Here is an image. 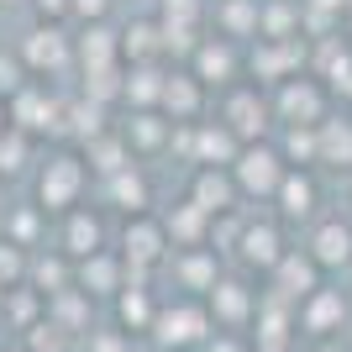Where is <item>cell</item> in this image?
<instances>
[{"label":"cell","instance_id":"ba28073f","mask_svg":"<svg viewBox=\"0 0 352 352\" xmlns=\"http://www.w3.org/2000/svg\"><path fill=\"white\" fill-rule=\"evenodd\" d=\"M6 105H11V126H21V132H32V137L63 132V95L47 89V79H32V85L16 89Z\"/></svg>","mask_w":352,"mask_h":352},{"label":"cell","instance_id":"836d02e7","mask_svg":"<svg viewBox=\"0 0 352 352\" xmlns=\"http://www.w3.org/2000/svg\"><path fill=\"white\" fill-rule=\"evenodd\" d=\"M32 279L43 284L47 300L63 294V289H74V284H69V252H63V258H37V263H32Z\"/></svg>","mask_w":352,"mask_h":352},{"label":"cell","instance_id":"7402d4cb","mask_svg":"<svg viewBox=\"0 0 352 352\" xmlns=\"http://www.w3.org/2000/svg\"><path fill=\"white\" fill-rule=\"evenodd\" d=\"M85 163H89V174H116V168H126V163H137V153L126 147V137H121V126H111V132H100V137H89L85 147Z\"/></svg>","mask_w":352,"mask_h":352},{"label":"cell","instance_id":"f1b7e54d","mask_svg":"<svg viewBox=\"0 0 352 352\" xmlns=\"http://www.w3.org/2000/svg\"><path fill=\"white\" fill-rule=\"evenodd\" d=\"M174 274L184 284H190V289H216V258H210L206 248H184V258H174Z\"/></svg>","mask_w":352,"mask_h":352},{"label":"cell","instance_id":"2e32d148","mask_svg":"<svg viewBox=\"0 0 352 352\" xmlns=\"http://www.w3.org/2000/svg\"><path fill=\"white\" fill-rule=\"evenodd\" d=\"M174 132L179 126L163 111H132V116L121 121V137H126V147H132L137 158H153L163 147H174Z\"/></svg>","mask_w":352,"mask_h":352},{"label":"cell","instance_id":"ffe728a7","mask_svg":"<svg viewBox=\"0 0 352 352\" xmlns=\"http://www.w3.org/2000/svg\"><path fill=\"white\" fill-rule=\"evenodd\" d=\"M274 206H279V221H310L316 206H321V190H316V174L310 168H289L274 195Z\"/></svg>","mask_w":352,"mask_h":352},{"label":"cell","instance_id":"d6a6232c","mask_svg":"<svg viewBox=\"0 0 352 352\" xmlns=\"http://www.w3.org/2000/svg\"><path fill=\"white\" fill-rule=\"evenodd\" d=\"M27 85H32L27 58H21L16 47H0V100H11L16 89H27Z\"/></svg>","mask_w":352,"mask_h":352},{"label":"cell","instance_id":"4dcf8cb0","mask_svg":"<svg viewBox=\"0 0 352 352\" xmlns=\"http://www.w3.org/2000/svg\"><path fill=\"white\" fill-rule=\"evenodd\" d=\"M121 321L132 326V331H153V321H158V305H153V294L147 289H121Z\"/></svg>","mask_w":352,"mask_h":352},{"label":"cell","instance_id":"83f0119b","mask_svg":"<svg viewBox=\"0 0 352 352\" xmlns=\"http://www.w3.org/2000/svg\"><path fill=\"white\" fill-rule=\"evenodd\" d=\"M321 163L352 174V121L347 116H326L321 121Z\"/></svg>","mask_w":352,"mask_h":352},{"label":"cell","instance_id":"9c48e42d","mask_svg":"<svg viewBox=\"0 0 352 352\" xmlns=\"http://www.w3.org/2000/svg\"><path fill=\"white\" fill-rule=\"evenodd\" d=\"M153 337L163 347H195V342H210V310L206 305H174V310H158L153 321Z\"/></svg>","mask_w":352,"mask_h":352},{"label":"cell","instance_id":"5b68a950","mask_svg":"<svg viewBox=\"0 0 352 352\" xmlns=\"http://www.w3.org/2000/svg\"><path fill=\"white\" fill-rule=\"evenodd\" d=\"M184 63L200 74V85H206L210 95H221V89H232V85L248 79V47L232 43V37H221V32H206L200 47H195Z\"/></svg>","mask_w":352,"mask_h":352},{"label":"cell","instance_id":"e575fe53","mask_svg":"<svg viewBox=\"0 0 352 352\" xmlns=\"http://www.w3.org/2000/svg\"><path fill=\"white\" fill-rule=\"evenodd\" d=\"M43 216H47L43 206L6 210V236H11V242H21V248H32V242H37V226H43Z\"/></svg>","mask_w":352,"mask_h":352},{"label":"cell","instance_id":"ac0fdd59","mask_svg":"<svg viewBox=\"0 0 352 352\" xmlns=\"http://www.w3.org/2000/svg\"><path fill=\"white\" fill-rule=\"evenodd\" d=\"M100 200H105V206H116V210H126V216H142L147 200H153V190H147L142 168L126 163V168H116V174L100 179Z\"/></svg>","mask_w":352,"mask_h":352},{"label":"cell","instance_id":"277c9868","mask_svg":"<svg viewBox=\"0 0 352 352\" xmlns=\"http://www.w3.org/2000/svg\"><path fill=\"white\" fill-rule=\"evenodd\" d=\"M284 174H289V158L279 153L274 137L242 142V153H236V163H232V179H236V190H242V200H274Z\"/></svg>","mask_w":352,"mask_h":352},{"label":"cell","instance_id":"484cf974","mask_svg":"<svg viewBox=\"0 0 352 352\" xmlns=\"http://www.w3.org/2000/svg\"><path fill=\"white\" fill-rule=\"evenodd\" d=\"M37 158V137L21 132V126H6L0 132V179H21Z\"/></svg>","mask_w":352,"mask_h":352},{"label":"cell","instance_id":"f546056e","mask_svg":"<svg viewBox=\"0 0 352 352\" xmlns=\"http://www.w3.org/2000/svg\"><path fill=\"white\" fill-rule=\"evenodd\" d=\"M47 316L58 326H69V331H85V316H89V294L74 284V289H63V294H53L47 300Z\"/></svg>","mask_w":352,"mask_h":352},{"label":"cell","instance_id":"30bf717a","mask_svg":"<svg viewBox=\"0 0 352 352\" xmlns=\"http://www.w3.org/2000/svg\"><path fill=\"white\" fill-rule=\"evenodd\" d=\"M168 248H174L168 226H163V221H153L147 210L126 221V263H132V274H142V268L163 263V258H168Z\"/></svg>","mask_w":352,"mask_h":352},{"label":"cell","instance_id":"60d3db41","mask_svg":"<svg viewBox=\"0 0 352 352\" xmlns=\"http://www.w3.org/2000/svg\"><path fill=\"white\" fill-rule=\"evenodd\" d=\"M6 126H11V105L0 100V132H6Z\"/></svg>","mask_w":352,"mask_h":352},{"label":"cell","instance_id":"d4e9b609","mask_svg":"<svg viewBox=\"0 0 352 352\" xmlns=\"http://www.w3.org/2000/svg\"><path fill=\"white\" fill-rule=\"evenodd\" d=\"M79 289H85V294L126 289V284H121V258H111V252H89V258H79Z\"/></svg>","mask_w":352,"mask_h":352},{"label":"cell","instance_id":"d6986e66","mask_svg":"<svg viewBox=\"0 0 352 352\" xmlns=\"http://www.w3.org/2000/svg\"><path fill=\"white\" fill-rule=\"evenodd\" d=\"M310 258L321 268H347L352 263V226L342 216H326V221H316V232H310Z\"/></svg>","mask_w":352,"mask_h":352},{"label":"cell","instance_id":"4316f807","mask_svg":"<svg viewBox=\"0 0 352 352\" xmlns=\"http://www.w3.org/2000/svg\"><path fill=\"white\" fill-rule=\"evenodd\" d=\"M342 316H347V305H342L337 289H316L305 305H300V326H305V331H316V337H326Z\"/></svg>","mask_w":352,"mask_h":352},{"label":"cell","instance_id":"f6af8a7d","mask_svg":"<svg viewBox=\"0 0 352 352\" xmlns=\"http://www.w3.org/2000/svg\"><path fill=\"white\" fill-rule=\"evenodd\" d=\"M347 190H352V179H347Z\"/></svg>","mask_w":352,"mask_h":352},{"label":"cell","instance_id":"8d00e7d4","mask_svg":"<svg viewBox=\"0 0 352 352\" xmlns=\"http://www.w3.org/2000/svg\"><path fill=\"white\" fill-rule=\"evenodd\" d=\"M116 0H69V21L74 27H89V21H111Z\"/></svg>","mask_w":352,"mask_h":352},{"label":"cell","instance_id":"ee69618b","mask_svg":"<svg viewBox=\"0 0 352 352\" xmlns=\"http://www.w3.org/2000/svg\"><path fill=\"white\" fill-rule=\"evenodd\" d=\"M342 100H347V105H352V85H347V89H342Z\"/></svg>","mask_w":352,"mask_h":352},{"label":"cell","instance_id":"ab89813d","mask_svg":"<svg viewBox=\"0 0 352 352\" xmlns=\"http://www.w3.org/2000/svg\"><path fill=\"white\" fill-rule=\"evenodd\" d=\"M206 352H242V342L236 337H216V342H206Z\"/></svg>","mask_w":352,"mask_h":352},{"label":"cell","instance_id":"4fadbf2b","mask_svg":"<svg viewBox=\"0 0 352 352\" xmlns=\"http://www.w3.org/2000/svg\"><path fill=\"white\" fill-rule=\"evenodd\" d=\"M210 32L232 37V43H258L263 32V0H216L210 6Z\"/></svg>","mask_w":352,"mask_h":352},{"label":"cell","instance_id":"bcb514c9","mask_svg":"<svg viewBox=\"0 0 352 352\" xmlns=\"http://www.w3.org/2000/svg\"><path fill=\"white\" fill-rule=\"evenodd\" d=\"M347 268H352V263H347Z\"/></svg>","mask_w":352,"mask_h":352},{"label":"cell","instance_id":"7c38bea8","mask_svg":"<svg viewBox=\"0 0 352 352\" xmlns=\"http://www.w3.org/2000/svg\"><path fill=\"white\" fill-rule=\"evenodd\" d=\"M268 279H274L279 300H289V305H305L310 294L321 289V263H316L310 252H284V258H279V268H274Z\"/></svg>","mask_w":352,"mask_h":352},{"label":"cell","instance_id":"d590c367","mask_svg":"<svg viewBox=\"0 0 352 352\" xmlns=\"http://www.w3.org/2000/svg\"><path fill=\"white\" fill-rule=\"evenodd\" d=\"M69 337H74L69 326H58L53 316H47V321H37V326L27 331V347H32V352H69Z\"/></svg>","mask_w":352,"mask_h":352},{"label":"cell","instance_id":"1f68e13d","mask_svg":"<svg viewBox=\"0 0 352 352\" xmlns=\"http://www.w3.org/2000/svg\"><path fill=\"white\" fill-rule=\"evenodd\" d=\"M32 274V258L21 242H11V236H0V289H16V284Z\"/></svg>","mask_w":352,"mask_h":352},{"label":"cell","instance_id":"52a82bcc","mask_svg":"<svg viewBox=\"0 0 352 352\" xmlns=\"http://www.w3.org/2000/svg\"><path fill=\"white\" fill-rule=\"evenodd\" d=\"M210 100H216V95L200 85V74H195L190 63H168V85H163L158 111L174 121V126H195V121H206Z\"/></svg>","mask_w":352,"mask_h":352},{"label":"cell","instance_id":"8992f818","mask_svg":"<svg viewBox=\"0 0 352 352\" xmlns=\"http://www.w3.org/2000/svg\"><path fill=\"white\" fill-rule=\"evenodd\" d=\"M16 53L27 58L32 79H58V74L79 69V63H74V37H69V27H58V21H37V27L16 43Z\"/></svg>","mask_w":352,"mask_h":352},{"label":"cell","instance_id":"b9f144b4","mask_svg":"<svg viewBox=\"0 0 352 352\" xmlns=\"http://www.w3.org/2000/svg\"><path fill=\"white\" fill-rule=\"evenodd\" d=\"M16 6H27V0H0V11H16Z\"/></svg>","mask_w":352,"mask_h":352},{"label":"cell","instance_id":"8fae6325","mask_svg":"<svg viewBox=\"0 0 352 352\" xmlns=\"http://www.w3.org/2000/svg\"><path fill=\"white\" fill-rule=\"evenodd\" d=\"M121 63H168V37H163V21L153 11L132 16L121 27Z\"/></svg>","mask_w":352,"mask_h":352},{"label":"cell","instance_id":"74e56055","mask_svg":"<svg viewBox=\"0 0 352 352\" xmlns=\"http://www.w3.org/2000/svg\"><path fill=\"white\" fill-rule=\"evenodd\" d=\"M32 11H37V21H58V27H69V0H27Z\"/></svg>","mask_w":352,"mask_h":352},{"label":"cell","instance_id":"7a4b0ae2","mask_svg":"<svg viewBox=\"0 0 352 352\" xmlns=\"http://www.w3.org/2000/svg\"><path fill=\"white\" fill-rule=\"evenodd\" d=\"M268 100H274V121L279 126H321L331 116V85L321 74H294V79L268 89Z\"/></svg>","mask_w":352,"mask_h":352},{"label":"cell","instance_id":"9a60e30c","mask_svg":"<svg viewBox=\"0 0 352 352\" xmlns=\"http://www.w3.org/2000/svg\"><path fill=\"white\" fill-rule=\"evenodd\" d=\"M74 63H79V74L121 63V32H111V21H89V27H79V32H74Z\"/></svg>","mask_w":352,"mask_h":352},{"label":"cell","instance_id":"3957f363","mask_svg":"<svg viewBox=\"0 0 352 352\" xmlns=\"http://www.w3.org/2000/svg\"><path fill=\"white\" fill-rule=\"evenodd\" d=\"M89 190V163L85 153H53V158L37 168V206L47 216H69Z\"/></svg>","mask_w":352,"mask_h":352},{"label":"cell","instance_id":"44dd1931","mask_svg":"<svg viewBox=\"0 0 352 352\" xmlns=\"http://www.w3.org/2000/svg\"><path fill=\"white\" fill-rule=\"evenodd\" d=\"M163 85H168V63H126V95L121 100L132 111H158Z\"/></svg>","mask_w":352,"mask_h":352},{"label":"cell","instance_id":"5bb4252c","mask_svg":"<svg viewBox=\"0 0 352 352\" xmlns=\"http://www.w3.org/2000/svg\"><path fill=\"white\" fill-rule=\"evenodd\" d=\"M236 248H242V263L258 268V274H274L279 258L289 252V248H284V236H279V221H242Z\"/></svg>","mask_w":352,"mask_h":352},{"label":"cell","instance_id":"cb8c5ba5","mask_svg":"<svg viewBox=\"0 0 352 352\" xmlns=\"http://www.w3.org/2000/svg\"><path fill=\"white\" fill-rule=\"evenodd\" d=\"M100 221L89 216L85 206H74L69 216H63V252H69L74 263H79V258H89V252H100Z\"/></svg>","mask_w":352,"mask_h":352},{"label":"cell","instance_id":"6da1fadb","mask_svg":"<svg viewBox=\"0 0 352 352\" xmlns=\"http://www.w3.org/2000/svg\"><path fill=\"white\" fill-rule=\"evenodd\" d=\"M216 121H226L242 142H263V137L279 132L274 100H268V89L258 85V79H242V85L221 89V95H216Z\"/></svg>","mask_w":352,"mask_h":352},{"label":"cell","instance_id":"f35d334b","mask_svg":"<svg viewBox=\"0 0 352 352\" xmlns=\"http://www.w3.org/2000/svg\"><path fill=\"white\" fill-rule=\"evenodd\" d=\"M89 352H126V342L116 331H89Z\"/></svg>","mask_w":352,"mask_h":352},{"label":"cell","instance_id":"e0dca14e","mask_svg":"<svg viewBox=\"0 0 352 352\" xmlns=\"http://www.w3.org/2000/svg\"><path fill=\"white\" fill-rule=\"evenodd\" d=\"M190 200L206 216H232L236 200H242V190H236L232 168H195V184H190Z\"/></svg>","mask_w":352,"mask_h":352},{"label":"cell","instance_id":"603a6c76","mask_svg":"<svg viewBox=\"0 0 352 352\" xmlns=\"http://www.w3.org/2000/svg\"><path fill=\"white\" fill-rule=\"evenodd\" d=\"M210 316H216V326L236 331L248 316H258V305H252V289H242V284H221V279H216V289H210Z\"/></svg>","mask_w":352,"mask_h":352},{"label":"cell","instance_id":"7bdbcfd3","mask_svg":"<svg viewBox=\"0 0 352 352\" xmlns=\"http://www.w3.org/2000/svg\"><path fill=\"white\" fill-rule=\"evenodd\" d=\"M0 210H6V179H0Z\"/></svg>","mask_w":352,"mask_h":352}]
</instances>
